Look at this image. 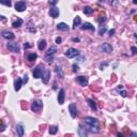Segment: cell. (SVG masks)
<instances>
[{
  "instance_id": "obj_45",
  "label": "cell",
  "mask_w": 137,
  "mask_h": 137,
  "mask_svg": "<svg viewBox=\"0 0 137 137\" xmlns=\"http://www.w3.org/2000/svg\"><path fill=\"white\" fill-rule=\"evenodd\" d=\"M73 41H74V42H79L80 40H79L78 38H74V39H73Z\"/></svg>"
},
{
  "instance_id": "obj_7",
  "label": "cell",
  "mask_w": 137,
  "mask_h": 137,
  "mask_svg": "<svg viewBox=\"0 0 137 137\" xmlns=\"http://www.w3.org/2000/svg\"><path fill=\"white\" fill-rule=\"evenodd\" d=\"M42 73H43V68L41 65H38V67L34 68L32 74L34 78H40V77H42Z\"/></svg>"
},
{
  "instance_id": "obj_26",
  "label": "cell",
  "mask_w": 137,
  "mask_h": 137,
  "mask_svg": "<svg viewBox=\"0 0 137 137\" xmlns=\"http://www.w3.org/2000/svg\"><path fill=\"white\" fill-rule=\"evenodd\" d=\"M36 58H38V55L34 54V52H32V54H29V55H28V57H27L28 61H30V62H32V61H34Z\"/></svg>"
},
{
  "instance_id": "obj_8",
  "label": "cell",
  "mask_w": 137,
  "mask_h": 137,
  "mask_svg": "<svg viewBox=\"0 0 137 137\" xmlns=\"http://www.w3.org/2000/svg\"><path fill=\"white\" fill-rule=\"evenodd\" d=\"M49 77H51V73L48 70H46L45 68H43V73H42V79L44 84H48Z\"/></svg>"
},
{
  "instance_id": "obj_20",
  "label": "cell",
  "mask_w": 137,
  "mask_h": 137,
  "mask_svg": "<svg viewBox=\"0 0 137 137\" xmlns=\"http://www.w3.org/2000/svg\"><path fill=\"white\" fill-rule=\"evenodd\" d=\"M87 102H88V105H89V106H90V108L92 109V110H97V104H95V102L93 101V100L88 99V100H87Z\"/></svg>"
},
{
  "instance_id": "obj_1",
  "label": "cell",
  "mask_w": 137,
  "mask_h": 137,
  "mask_svg": "<svg viewBox=\"0 0 137 137\" xmlns=\"http://www.w3.org/2000/svg\"><path fill=\"white\" fill-rule=\"evenodd\" d=\"M99 51L102 52H105V54H111L113 52V47L109 43H103L101 46L99 47Z\"/></svg>"
},
{
  "instance_id": "obj_24",
  "label": "cell",
  "mask_w": 137,
  "mask_h": 137,
  "mask_svg": "<svg viewBox=\"0 0 137 137\" xmlns=\"http://www.w3.org/2000/svg\"><path fill=\"white\" fill-rule=\"evenodd\" d=\"M38 47H39V49H40V51H43V49L46 47V41H45V40H41L40 42H39Z\"/></svg>"
},
{
  "instance_id": "obj_12",
  "label": "cell",
  "mask_w": 137,
  "mask_h": 137,
  "mask_svg": "<svg viewBox=\"0 0 137 137\" xmlns=\"http://www.w3.org/2000/svg\"><path fill=\"white\" fill-rule=\"evenodd\" d=\"M1 35H2V38L6 39V40H13V39L15 38V35L11 32V31H2Z\"/></svg>"
},
{
  "instance_id": "obj_30",
  "label": "cell",
  "mask_w": 137,
  "mask_h": 137,
  "mask_svg": "<svg viewBox=\"0 0 137 137\" xmlns=\"http://www.w3.org/2000/svg\"><path fill=\"white\" fill-rule=\"evenodd\" d=\"M106 30H107V27L106 26H100V28H99V34H100V35H103V34L106 32Z\"/></svg>"
},
{
  "instance_id": "obj_25",
  "label": "cell",
  "mask_w": 137,
  "mask_h": 137,
  "mask_svg": "<svg viewBox=\"0 0 137 137\" xmlns=\"http://www.w3.org/2000/svg\"><path fill=\"white\" fill-rule=\"evenodd\" d=\"M56 51H57V47L52 46V47H51V48L48 49V51L46 52V56H52V55L56 54Z\"/></svg>"
},
{
  "instance_id": "obj_47",
  "label": "cell",
  "mask_w": 137,
  "mask_h": 137,
  "mask_svg": "<svg viewBox=\"0 0 137 137\" xmlns=\"http://www.w3.org/2000/svg\"><path fill=\"white\" fill-rule=\"evenodd\" d=\"M100 1H101V2H103V1H104V0H100Z\"/></svg>"
},
{
  "instance_id": "obj_11",
  "label": "cell",
  "mask_w": 137,
  "mask_h": 137,
  "mask_svg": "<svg viewBox=\"0 0 137 137\" xmlns=\"http://www.w3.org/2000/svg\"><path fill=\"white\" fill-rule=\"evenodd\" d=\"M64 89L61 88L60 91H59V94H58V103L60 105L64 104Z\"/></svg>"
},
{
  "instance_id": "obj_41",
  "label": "cell",
  "mask_w": 137,
  "mask_h": 137,
  "mask_svg": "<svg viewBox=\"0 0 137 137\" xmlns=\"http://www.w3.org/2000/svg\"><path fill=\"white\" fill-rule=\"evenodd\" d=\"M84 59H85V57H84V56L79 57V58H77V57H76V60L77 61H84Z\"/></svg>"
},
{
  "instance_id": "obj_33",
  "label": "cell",
  "mask_w": 137,
  "mask_h": 137,
  "mask_svg": "<svg viewBox=\"0 0 137 137\" xmlns=\"http://www.w3.org/2000/svg\"><path fill=\"white\" fill-rule=\"evenodd\" d=\"M22 81H23V85H24V84H27L28 83V75H24V78L22 79Z\"/></svg>"
},
{
  "instance_id": "obj_43",
  "label": "cell",
  "mask_w": 137,
  "mask_h": 137,
  "mask_svg": "<svg viewBox=\"0 0 137 137\" xmlns=\"http://www.w3.org/2000/svg\"><path fill=\"white\" fill-rule=\"evenodd\" d=\"M30 47H31L30 44H28V43H26V44H25V48H30Z\"/></svg>"
},
{
  "instance_id": "obj_29",
  "label": "cell",
  "mask_w": 137,
  "mask_h": 137,
  "mask_svg": "<svg viewBox=\"0 0 137 137\" xmlns=\"http://www.w3.org/2000/svg\"><path fill=\"white\" fill-rule=\"evenodd\" d=\"M89 131L92 132V133H99L100 129H99V126H95V125H90V129H89Z\"/></svg>"
},
{
  "instance_id": "obj_42",
  "label": "cell",
  "mask_w": 137,
  "mask_h": 137,
  "mask_svg": "<svg viewBox=\"0 0 137 137\" xmlns=\"http://www.w3.org/2000/svg\"><path fill=\"white\" fill-rule=\"evenodd\" d=\"M110 3L111 4H117L118 3V0H110Z\"/></svg>"
},
{
  "instance_id": "obj_35",
  "label": "cell",
  "mask_w": 137,
  "mask_h": 137,
  "mask_svg": "<svg viewBox=\"0 0 137 137\" xmlns=\"http://www.w3.org/2000/svg\"><path fill=\"white\" fill-rule=\"evenodd\" d=\"M48 3L51 6H55V4L58 3V0H48Z\"/></svg>"
},
{
  "instance_id": "obj_18",
  "label": "cell",
  "mask_w": 137,
  "mask_h": 137,
  "mask_svg": "<svg viewBox=\"0 0 137 137\" xmlns=\"http://www.w3.org/2000/svg\"><path fill=\"white\" fill-rule=\"evenodd\" d=\"M81 29H83V30L89 29V30H91V31H94V26H92L90 23H85V24L81 26Z\"/></svg>"
},
{
  "instance_id": "obj_19",
  "label": "cell",
  "mask_w": 137,
  "mask_h": 137,
  "mask_svg": "<svg viewBox=\"0 0 137 137\" xmlns=\"http://www.w3.org/2000/svg\"><path fill=\"white\" fill-rule=\"evenodd\" d=\"M80 23H81V18L79 17V16H76L74 18V22H73V29H76L77 27L80 25Z\"/></svg>"
},
{
  "instance_id": "obj_27",
  "label": "cell",
  "mask_w": 137,
  "mask_h": 137,
  "mask_svg": "<svg viewBox=\"0 0 137 137\" xmlns=\"http://www.w3.org/2000/svg\"><path fill=\"white\" fill-rule=\"evenodd\" d=\"M28 30L30 31V32H32V33H35L36 32V29H35V27L33 26L32 22H29L28 23Z\"/></svg>"
},
{
  "instance_id": "obj_3",
  "label": "cell",
  "mask_w": 137,
  "mask_h": 137,
  "mask_svg": "<svg viewBox=\"0 0 137 137\" xmlns=\"http://www.w3.org/2000/svg\"><path fill=\"white\" fill-rule=\"evenodd\" d=\"M26 1H24V0H20V1H17L16 3H15V10L17 11V12H24L25 10H26Z\"/></svg>"
},
{
  "instance_id": "obj_40",
  "label": "cell",
  "mask_w": 137,
  "mask_h": 137,
  "mask_svg": "<svg viewBox=\"0 0 137 137\" xmlns=\"http://www.w3.org/2000/svg\"><path fill=\"white\" fill-rule=\"evenodd\" d=\"M61 42H62V39H61V38H57L56 39V43H57V44H60Z\"/></svg>"
},
{
  "instance_id": "obj_17",
  "label": "cell",
  "mask_w": 137,
  "mask_h": 137,
  "mask_svg": "<svg viewBox=\"0 0 137 137\" xmlns=\"http://www.w3.org/2000/svg\"><path fill=\"white\" fill-rule=\"evenodd\" d=\"M16 132H17V135L19 136V137H22V136H24V132H25V130H24V126H23V124H17V126H16Z\"/></svg>"
},
{
  "instance_id": "obj_2",
  "label": "cell",
  "mask_w": 137,
  "mask_h": 137,
  "mask_svg": "<svg viewBox=\"0 0 137 137\" xmlns=\"http://www.w3.org/2000/svg\"><path fill=\"white\" fill-rule=\"evenodd\" d=\"M79 55V51H77L76 48H73V47H70L68 49H67L65 51V56L68 58H74V57L78 56Z\"/></svg>"
},
{
  "instance_id": "obj_23",
  "label": "cell",
  "mask_w": 137,
  "mask_h": 137,
  "mask_svg": "<svg viewBox=\"0 0 137 137\" xmlns=\"http://www.w3.org/2000/svg\"><path fill=\"white\" fill-rule=\"evenodd\" d=\"M57 132H58V126H57V125H51V126H49V134L55 135V134H57Z\"/></svg>"
},
{
  "instance_id": "obj_38",
  "label": "cell",
  "mask_w": 137,
  "mask_h": 137,
  "mask_svg": "<svg viewBox=\"0 0 137 137\" xmlns=\"http://www.w3.org/2000/svg\"><path fill=\"white\" fill-rule=\"evenodd\" d=\"M120 94H121V95H122V97H126V95H127V93H126V91L122 90V91H121V92H120Z\"/></svg>"
},
{
  "instance_id": "obj_21",
  "label": "cell",
  "mask_w": 137,
  "mask_h": 137,
  "mask_svg": "<svg viewBox=\"0 0 137 137\" xmlns=\"http://www.w3.org/2000/svg\"><path fill=\"white\" fill-rule=\"evenodd\" d=\"M23 23H24V20H23L22 18H17V20H15V22L12 23V26L15 27V28H17V27H20V26H22Z\"/></svg>"
},
{
  "instance_id": "obj_6",
  "label": "cell",
  "mask_w": 137,
  "mask_h": 137,
  "mask_svg": "<svg viewBox=\"0 0 137 137\" xmlns=\"http://www.w3.org/2000/svg\"><path fill=\"white\" fill-rule=\"evenodd\" d=\"M68 111L71 114V117L72 118H76L77 116V107L75 103H72V104L68 105Z\"/></svg>"
},
{
  "instance_id": "obj_13",
  "label": "cell",
  "mask_w": 137,
  "mask_h": 137,
  "mask_svg": "<svg viewBox=\"0 0 137 137\" xmlns=\"http://www.w3.org/2000/svg\"><path fill=\"white\" fill-rule=\"evenodd\" d=\"M49 15L52 18H57L59 16V9L56 8V6H52L51 10H49Z\"/></svg>"
},
{
  "instance_id": "obj_31",
  "label": "cell",
  "mask_w": 137,
  "mask_h": 137,
  "mask_svg": "<svg viewBox=\"0 0 137 137\" xmlns=\"http://www.w3.org/2000/svg\"><path fill=\"white\" fill-rule=\"evenodd\" d=\"M0 3L4 4V6H12L11 0H0Z\"/></svg>"
},
{
  "instance_id": "obj_4",
  "label": "cell",
  "mask_w": 137,
  "mask_h": 137,
  "mask_svg": "<svg viewBox=\"0 0 137 137\" xmlns=\"http://www.w3.org/2000/svg\"><path fill=\"white\" fill-rule=\"evenodd\" d=\"M8 48H9V51H11L13 52H19L20 51V46L16 42H9L8 43Z\"/></svg>"
},
{
  "instance_id": "obj_34",
  "label": "cell",
  "mask_w": 137,
  "mask_h": 137,
  "mask_svg": "<svg viewBox=\"0 0 137 137\" xmlns=\"http://www.w3.org/2000/svg\"><path fill=\"white\" fill-rule=\"evenodd\" d=\"M97 22H99L100 24H102V23L106 22V17H105V16H100V18L97 19Z\"/></svg>"
},
{
  "instance_id": "obj_14",
  "label": "cell",
  "mask_w": 137,
  "mask_h": 137,
  "mask_svg": "<svg viewBox=\"0 0 137 137\" xmlns=\"http://www.w3.org/2000/svg\"><path fill=\"white\" fill-rule=\"evenodd\" d=\"M55 72H56L57 76L60 77V78H63V76H64V73H63L62 68H61V67H59V65H56L55 67Z\"/></svg>"
},
{
  "instance_id": "obj_46",
  "label": "cell",
  "mask_w": 137,
  "mask_h": 137,
  "mask_svg": "<svg viewBox=\"0 0 137 137\" xmlns=\"http://www.w3.org/2000/svg\"><path fill=\"white\" fill-rule=\"evenodd\" d=\"M133 3H134V4H136V3H137V0H133Z\"/></svg>"
},
{
  "instance_id": "obj_39",
  "label": "cell",
  "mask_w": 137,
  "mask_h": 137,
  "mask_svg": "<svg viewBox=\"0 0 137 137\" xmlns=\"http://www.w3.org/2000/svg\"><path fill=\"white\" fill-rule=\"evenodd\" d=\"M108 64V63L107 62H104V63H101V65H100V68H101V70H103V68H104L105 67H106V65Z\"/></svg>"
},
{
  "instance_id": "obj_9",
  "label": "cell",
  "mask_w": 137,
  "mask_h": 137,
  "mask_svg": "<svg viewBox=\"0 0 137 137\" xmlns=\"http://www.w3.org/2000/svg\"><path fill=\"white\" fill-rule=\"evenodd\" d=\"M85 122L89 125H95V126H99V121L95 118H92V117H86L85 118Z\"/></svg>"
},
{
  "instance_id": "obj_28",
  "label": "cell",
  "mask_w": 137,
  "mask_h": 137,
  "mask_svg": "<svg viewBox=\"0 0 137 137\" xmlns=\"http://www.w3.org/2000/svg\"><path fill=\"white\" fill-rule=\"evenodd\" d=\"M84 13H85L86 15H90L93 13V9H91L90 6H85L84 8Z\"/></svg>"
},
{
  "instance_id": "obj_22",
  "label": "cell",
  "mask_w": 137,
  "mask_h": 137,
  "mask_svg": "<svg viewBox=\"0 0 137 137\" xmlns=\"http://www.w3.org/2000/svg\"><path fill=\"white\" fill-rule=\"evenodd\" d=\"M78 134L79 136H87V134H88V132H87L86 129H84L83 125H79V130H78Z\"/></svg>"
},
{
  "instance_id": "obj_32",
  "label": "cell",
  "mask_w": 137,
  "mask_h": 137,
  "mask_svg": "<svg viewBox=\"0 0 137 137\" xmlns=\"http://www.w3.org/2000/svg\"><path fill=\"white\" fill-rule=\"evenodd\" d=\"M72 68H73V72H77V71L79 70V67H78V64H76V63H74V64L72 65Z\"/></svg>"
},
{
  "instance_id": "obj_36",
  "label": "cell",
  "mask_w": 137,
  "mask_h": 137,
  "mask_svg": "<svg viewBox=\"0 0 137 137\" xmlns=\"http://www.w3.org/2000/svg\"><path fill=\"white\" fill-rule=\"evenodd\" d=\"M131 51H132V54H133V55H136L137 54V48H136L135 46H132L131 47Z\"/></svg>"
},
{
  "instance_id": "obj_37",
  "label": "cell",
  "mask_w": 137,
  "mask_h": 137,
  "mask_svg": "<svg viewBox=\"0 0 137 137\" xmlns=\"http://www.w3.org/2000/svg\"><path fill=\"white\" fill-rule=\"evenodd\" d=\"M45 58H46L47 61H52L54 60V55H52V56H46Z\"/></svg>"
},
{
  "instance_id": "obj_15",
  "label": "cell",
  "mask_w": 137,
  "mask_h": 137,
  "mask_svg": "<svg viewBox=\"0 0 137 137\" xmlns=\"http://www.w3.org/2000/svg\"><path fill=\"white\" fill-rule=\"evenodd\" d=\"M57 29H58V30H61V31H68L70 28H68V26L65 24V23H60V24L57 25Z\"/></svg>"
},
{
  "instance_id": "obj_44",
  "label": "cell",
  "mask_w": 137,
  "mask_h": 137,
  "mask_svg": "<svg viewBox=\"0 0 137 137\" xmlns=\"http://www.w3.org/2000/svg\"><path fill=\"white\" fill-rule=\"evenodd\" d=\"M114 33H115V30H114V29H111V30H109V35H113Z\"/></svg>"
},
{
  "instance_id": "obj_10",
  "label": "cell",
  "mask_w": 137,
  "mask_h": 137,
  "mask_svg": "<svg viewBox=\"0 0 137 137\" xmlns=\"http://www.w3.org/2000/svg\"><path fill=\"white\" fill-rule=\"evenodd\" d=\"M76 80L80 86H83V87L88 86V78L86 76H78L76 78Z\"/></svg>"
},
{
  "instance_id": "obj_16",
  "label": "cell",
  "mask_w": 137,
  "mask_h": 137,
  "mask_svg": "<svg viewBox=\"0 0 137 137\" xmlns=\"http://www.w3.org/2000/svg\"><path fill=\"white\" fill-rule=\"evenodd\" d=\"M22 85H23L22 79H20V78L15 79V83H14V89H15V91H19L20 88H22Z\"/></svg>"
},
{
  "instance_id": "obj_5",
  "label": "cell",
  "mask_w": 137,
  "mask_h": 137,
  "mask_svg": "<svg viewBox=\"0 0 137 137\" xmlns=\"http://www.w3.org/2000/svg\"><path fill=\"white\" fill-rule=\"evenodd\" d=\"M43 103L40 101V100H36V101H33V103L31 104V110L32 111H38L42 108Z\"/></svg>"
}]
</instances>
